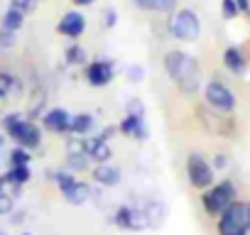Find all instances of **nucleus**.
I'll return each mask as SVG.
<instances>
[{
    "label": "nucleus",
    "mask_w": 250,
    "mask_h": 235,
    "mask_svg": "<svg viewBox=\"0 0 250 235\" xmlns=\"http://www.w3.org/2000/svg\"><path fill=\"white\" fill-rule=\"evenodd\" d=\"M201 98L208 108L218 110V113H226V115H233L235 108H238V98H235V91L228 88L223 81L218 78H208L201 88Z\"/></svg>",
    "instance_id": "423d86ee"
},
{
    "label": "nucleus",
    "mask_w": 250,
    "mask_h": 235,
    "mask_svg": "<svg viewBox=\"0 0 250 235\" xmlns=\"http://www.w3.org/2000/svg\"><path fill=\"white\" fill-rule=\"evenodd\" d=\"M125 115H135V118H145V103L138 98V96H133V98H128L125 100Z\"/></svg>",
    "instance_id": "c85d7f7f"
},
{
    "label": "nucleus",
    "mask_w": 250,
    "mask_h": 235,
    "mask_svg": "<svg viewBox=\"0 0 250 235\" xmlns=\"http://www.w3.org/2000/svg\"><path fill=\"white\" fill-rule=\"evenodd\" d=\"M3 174H5V181H8L10 186H25V184L32 181V169H30V164H25V167H8Z\"/></svg>",
    "instance_id": "4be33fe9"
},
{
    "label": "nucleus",
    "mask_w": 250,
    "mask_h": 235,
    "mask_svg": "<svg viewBox=\"0 0 250 235\" xmlns=\"http://www.w3.org/2000/svg\"><path fill=\"white\" fill-rule=\"evenodd\" d=\"M108 223L115 225V228H120V230H130V203H120V206L110 213Z\"/></svg>",
    "instance_id": "a878e982"
},
{
    "label": "nucleus",
    "mask_w": 250,
    "mask_h": 235,
    "mask_svg": "<svg viewBox=\"0 0 250 235\" xmlns=\"http://www.w3.org/2000/svg\"><path fill=\"white\" fill-rule=\"evenodd\" d=\"M40 3H42V0H40Z\"/></svg>",
    "instance_id": "49530a36"
},
{
    "label": "nucleus",
    "mask_w": 250,
    "mask_h": 235,
    "mask_svg": "<svg viewBox=\"0 0 250 235\" xmlns=\"http://www.w3.org/2000/svg\"><path fill=\"white\" fill-rule=\"evenodd\" d=\"M83 78H86V83L91 88H105L115 78V64H113V59L98 57V59L88 61L83 66Z\"/></svg>",
    "instance_id": "1a4fd4ad"
},
{
    "label": "nucleus",
    "mask_w": 250,
    "mask_h": 235,
    "mask_svg": "<svg viewBox=\"0 0 250 235\" xmlns=\"http://www.w3.org/2000/svg\"><path fill=\"white\" fill-rule=\"evenodd\" d=\"M91 179H93V184H98V186H103V189H113V186H118V184L123 181V172H120V167L113 164V162L93 164V167H91Z\"/></svg>",
    "instance_id": "f8f14e48"
},
{
    "label": "nucleus",
    "mask_w": 250,
    "mask_h": 235,
    "mask_svg": "<svg viewBox=\"0 0 250 235\" xmlns=\"http://www.w3.org/2000/svg\"><path fill=\"white\" fill-rule=\"evenodd\" d=\"M25 13H20L18 8H8L3 13V18H0V27H5V30H13V32H20L25 27Z\"/></svg>",
    "instance_id": "5701e85b"
},
{
    "label": "nucleus",
    "mask_w": 250,
    "mask_h": 235,
    "mask_svg": "<svg viewBox=\"0 0 250 235\" xmlns=\"http://www.w3.org/2000/svg\"><path fill=\"white\" fill-rule=\"evenodd\" d=\"M162 66H165V74L169 76V81L184 96H194V93H199L204 88L201 64L189 52H184V49H169V52H165Z\"/></svg>",
    "instance_id": "f257e3e1"
},
{
    "label": "nucleus",
    "mask_w": 250,
    "mask_h": 235,
    "mask_svg": "<svg viewBox=\"0 0 250 235\" xmlns=\"http://www.w3.org/2000/svg\"><path fill=\"white\" fill-rule=\"evenodd\" d=\"M86 155L93 164H105V162H113V147L110 142L101 140L98 135L93 137H86Z\"/></svg>",
    "instance_id": "dca6fc26"
},
{
    "label": "nucleus",
    "mask_w": 250,
    "mask_h": 235,
    "mask_svg": "<svg viewBox=\"0 0 250 235\" xmlns=\"http://www.w3.org/2000/svg\"><path fill=\"white\" fill-rule=\"evenodd\" d=\"M83 32H86V15L79 8L66 10L59 18V22H57V35H62V37H66L71 42H76L79 37H83Z\"/></svg>",
    "instance_id": "9d476101"
},
{
    "label": "nucleus",
    "mask_w": 250,
    "mask_h": 235,
    "mask_svg": "<svg viewBox=\"0 0 250 235\" xmlns=\"http://www.w3.org/2000/svg\"><path fill=\"white\" fill-rule=\"evenodd\" d=\"M96 128V115L93 113H76L71 115V120H69V135H91Z\"/></svg>",
    "instance_id": "a211bd4d"
},
{
    "label": "nucleus",
    "mask_w": 250,
    "mask_h": 235,
    "mask_svg": "<svg viewBox=\"0 0 250 235\" xmlns=\"http://www.w3.org/2000/svg\"><path fill=\"white\" fill-rule=\"evenodd\" d=\"M5 142H8V135H5V133H0V150L5 147Z\"/></svg>",
    "instance_id": "79ce46f5"
},
{
    "label": "nucleus",
    "mask_w": 250,
    "mask_h": 235,
    "mask_svg": "<svg viewBox=\"0 0 250 235\" xmlns=\"http://www.w3.org/2000/svg\"><path fill=\"white\" fill-rule=\"evenodd\" d=\"M0 191H8V181H5V174H0Z\"/></svg>",
    "instance_id": "a19ab883"
},
{
    "label": "nucleus",
    "mask_w": 250,
    "mask_h": 235,
    "mask_svg": "<svg viewBox=\"0 0 250 235\" xmlns=\"http://www.w3.org/2000/svg\"><path fill=\"white\" fill-rule=\"evenodd\" d=\"M69 120H71V113L62 105H54V108H47L44 115L40 118V125L44 133H52V135H69Z\"/></svg>",
    "instance_id": "9b49d317"
},
{
    "label": "nucleus",
    "mask_w": 250,
    "mask_h": 235,
    "mask_svg": "<svg viewBox=\"0 0 250 235\" xmlns=\"http://www.w3.org/2000/svg\"><path fill=\"white\" fill-rule=\"evenodd\" d=\"M40 5V0H10V8H18L20 13H32L35 8Z\"/></svg>",
    "instance_id": "f704fd0d"
},
{
    "label": "nucleus",
    "mask_w": 250,
    "mask_h": 235,
    "mask_svg": "<svg viewBox=\"0 0 250 235\" xmlns=\"http://www.w3.org/2000/svg\"><path fill=\"white\" fill-rule=\"evenodd\" d=\"M238 198V189L230 179L216 181L213 186H208L206 191H201V208L208 218H218L233 201Z\"/></svg>",
    "instance_id": "7ed1b4c3"
},
{
    "label": "nucleus",
    "mask_w": 250,
    "mask_h": 235,
    "mask_svg": "<svg viewBox=\"0 0 250 235\" xmlns=\"http://www.w3.org/2000/svg\"><path fill=\"white\" fill-rule=\"evenodd\" d=\"M20 235H35V233H30V230H22V233H20Z\"/></svg>",
    "instance_id": "37998d69"
},
{
    "label": "nucleus",
    "mask_w": 250,
    "mask_h": 235,
    "mask_svg": "<svg viewBox=\"0 0 250 235\" xmlns=\"http://www.w3.org/2000/svg\"><path fill=\"white\" fill-rule=\"evenodd\" d=\"M238 8H240V15H250V0H235Z\"/></svg>",
    "instance_id": "58836bf2"
},
{
    "label": "nucleus",
    "mask_w": 250,
    "mask_h": 235,
    "mask_svg": "<svg viewBox=\"0 0 250 235\" xmlns=\"http://www.w3.org/2000/svg\"><path fill=\"white\" fill-rule=\"evenodd\" d=\"M184 172H187V181L191 184V189L206 191L208 186L216 184V169L211 167V162L201 152H189L187 155Z\"/></svg>",
    "instance_id": "0eeeda50"
},
{
    "label": "nucleus",
    "mask_w": 250,
    "mask_h": 235,
    "mask_svg": "<svg viewBox=\"0 0 250 235\" xmlns=\"http://www.w3.org/2000/svg\"><path fill=\"white\" fill-rule=\"evenodd\" d=\"M101 18H103V22H101L103 30H113V27L118 25V10H115V8H105Z\"/></svg>",
    "instance_id": "72a5a7b5"
},
{
    "label": "nucleus",
    "mask_w": 250,
    "mask_h": 235,
    "mask_svg": "<svg viewBox=\"0 0 250 235\" xmlns=\"http://www.w3.org/2000/svg\"><path fill=\"white\" fill-rule=\"evenodd\" d=\"M133 5L143 13L155 15H172L177 10V0H133Z\"/></svg>",
    "instance_id": "6ab92c4d"
},
{
    "label": "nucleus",
    "mask_w": 250,
    "mask_h": 235,
    "mask_svg": "<svg viewBox=\"0 0 250 235\" xmlns=\"http://www.w3.org/2000/svg\"><path fill=\"white\" fill-rule=\"evenodd\" d=\"M59 194L64 196V201H66L69 206H83V203H88V201L93 198L91 184H88V181H81V179H76L71 186H66V189L59 191Z\"/></svg>",
    "instance_id": "f3484780"
},
{
    "label": "nucleus",
    "mask_w": 250,
    "mask_h": 235,
    "mask_svg": "<svg viewBox=\"0 0 250 235\" xmlns=\"http://www.w3.org/2000/svg\"><path fill=\"white\" fill-rule=\"evenodd\" d=\"M196 115H199V123L213 133V135H221V137H233L235 135V118L233 115H226V113H218L213 108H208L206 103H201L196 108Z\"/></svg>",
    "instance_id": "6e6552de"
},
{
    "label": "nucleus",
    "mask_w": 250,
    "mask_h": 235,
    "mask_svg": "<svg viewBox=\"0 0 250 235\" xmlns=\"http://www.w3.org/2000/svg\"><path fill=\"white\" fill-rule=\"evenodd\" d=\"M218 235H250V211L248 203L235 198L218 218H216Z\"/></svg>",
    "instance_id": "20e7f679"
},
{
    "label": "nucleus",
    "mask_w": 250,
    "mask_h": 235,
    "mask_svg": "<svg viewBox=\"0 0 250 235\" xmlns=\"http://www.w3.org/2000/svg\"><path fill=\"white\" fill-rule=\"evenodd\" d=\"M228 164H230V157H228L226 152H216V155L211 157V167H213L216 172H223V169H228Z\"/></svg>",
    "instance_id": "c9c22d12"
},
{
    "label": "nucleus",
    "mask_w": 250,
    "mask_h": 235,
    "mask_svg": "<svg viewBox=\"0 0 250 235\" xmlns=\"http://www.w3.org/2000/svg\"><path fill=\"white\" fill-rule=\"evenodd\" d=\"M15 211V196L10 191H0V215H10Z\"/></svg>",
    "instance_id": "2f4dec72"
},
{
    "label": "nucleus",
    "mask_w": 250,
    "mask_h": 235,
    "mask_svg": "<svg viewBox=\"0 0 250 235\" xmlns=\"http://www.w3.org/2000/svg\"><path fill=\"white\" fill-rule=\"evenodd\" d=\"M0 235H8V233H5V230H3V228H0Z\"/></svg>",
    "instance_id": "c03bdc74"
},
{
    "label": "nucleus",
    "mask_w": 250,
    "mask_h": 235,
    "mask_svg": "<svg viewBox=\"0 0 250 235\" xmlns=\"http://www.w3.org/2000/svg\"><path fill=\"white\" fill-rule=\"evenodd\" d=\"M30 162H32V152L25 150V147H20V145H15L8 152V167H25Z\"/></svg>",
    "instance_id": "bb28decb"
},
{
    "label": "nucleus",
    "mask_w": 250,
    "mask_h": 235,
    "mask_svg": "<svg viewBox=\"0 0 250 235\" xmlns=\"http://www.w3.org/2000/svg\"><path fill=\"white\" fill-rule=\"evenodd\" d=\"M113 135H118V125H105V128L98 133V137H101V140H105V142H108Z\"/></svg>",
    "instance_id": "4c0bfd02"
},
{
    "label": "nucleus",
    "mask_w": 250,
    "mask_h": 235,
    "mask_svg": "<svg viewBox=\"0 0 250 235\" xmlns=\"http://www.w3.org/2000/svg\"><path fill=\"white\" fill-rule=\"evenodd\" d=\"M221 61H223V69H226L228 74H233V76H243V74L248 71V57H245V52H243L240 47H235V44H228V47L223 49Z\"/></svg>",
    "instance_id": "4468645a"
},
{
    "label": "nucleus",
    "mask_w": 250,
    "mask_h": 235,
    "mask_svg": "<svg viewBox=\"0 0 250 235\" xmlns=\"http://www.w3.org/2000/svg\"><path fill=\"white\" fill-rule=\"evenodd\" d=\"M93 3H96V0H71V5L79 8V10H81V8H88V5H93Z\"/></svg>",
    "instance_id": "ea45409f"
},
{
    "label": "nucleus",
    "mask_w": 250,
    "mask_h": 235,
    "mask_svg": "<svg viewBox=\"0 0 250 235\" xmlns=\"http://www.w3.org/2000/svg\"><path fill=\"white\" fill-rule=\"evenodd\" d=\"M0 91H3L5 96L22 93V78L13 71H0Z\"/></svg>",
    "instance_id": "393cba45"
},
{
    "label": "nucleus",
    "mask_w": 250,
    "mask_h": 235,
    "mask_svg": "<svg viewBox=\"0 0 250 235\" xmlns=\"http://www.w3.org/2000/svg\"><path fill=\"white\" fill-rule=\"evenodd\" d=\"M64 64L66 66H86L88 64V54L79 42H69L64 49Z\"/></svg>",
    "instance_id": "412c9836"
},
{
    "label": "nucleus",
    "mask_w": 250,
    "mask_h": 235,
    "mask_svg": "<svg viewBox=\"0 0 250 235\" xmlns=\"http://www.w3.org/2000/svg\"><path fill=\"white\" fill-rule=\"evenodd\" d=\"M221 15H223V20H235L240 15V8L235 0H221Z\"/></svg>",
    "instance_id": "7c9ffc66"
},
{
    "label": "nucleus",
    "mask_w": 250,
    "mask_h": 235,
    "mask_svg": "<svg viewBox=\"0 0 250 235\" xmlns=\"http://www.w3.org/2000/svg\"><path fill=\"white\" fill-rule=\"evenodd\" d=\"M18 44V32H13V30H5V27H0V49L3 52H8V49H13Z\"/></svg>",
    "instance_id": "c756f323"
},
{
    "label": "nucleus",
    "mask_w": 250,
    "mask_h": 235,
    "mask_svg": "<svg viewBox=\"0 0 250 235\" xmlns=\"http://www.w3.org/2000/svg\"><path fill=\"white\" fill-rule=\"evenodd\" d=\"M167 32L179 42H196L201 37V18L191 8H177L167 20Z\"/></svg>",
    "instance_id": "39448f33"
},
{
    "label": "nucleus",
    "mask_w": 250,
    "mask_h": 235,
    "mask_svg": "<svg viewBox=\"0 0 250 235\" xmlns=\"http://www.w3.org/2000/svg\"><path fill=\"white\" fill-rule=\"evenodd\" d=\"M64 152L66 155H86V137L81 135H69L64 140Z\"/></svg>",
    "instance_id": "cd10ccee"
},
{
    "label": "nucleus",
    "mask_w": 250,
    "mask_h": 235,
    "mask_svg": "<svg viewBox=\"0 0 250 235\" xmlns=\"http://www.w3.org/2000/svg\"><path fill=\"white\" fill-rule=\"evenodd\" d=\"M245 203H248V211H250V198H248V201H245Z\"/></svg>",
    "instance_id": "a18cd8bd"
},
{
    "label": "nucleus",
    "mask_w": 250,
    "mask_h": 235,
    "mask_svg": "<svg viewBox=\"0 0 250 235\" xmlns=\"http://www.w3.org/2000/svg\"><path fill=\"white\" fill-rule=\"evenodd\" d=\"M125 76H128L130 83H140V81H145V66H140V64H128V69H125Z\"/></svg>",
    "instance_id": "473e14b6"
},
{
    "label": "nucleus",
    "mask_w": 250,
    "mask_h": 235,
    "mask_svg": "<svg viewBox=\"0 0 250 235\" xmlns=\"http://www.w3.org/2000/svg\"><path fill=\"white\" fill-rule=\"evenodd\" d=\"M145 213H147V220H150V228H160L167 218V206L160 201V198H145L140 201Z\"/></svg>",
    "instance_id": "aec40b11"
},
{
    "label": "nucleus",
    "mask_w": 250,
    "mask_h": 235,
    "mask_svg": "<svg viewBox=\"0 0 250 235\" xmlns=\"http://www.w3.org/2000/svg\"><path fill=\"white\" fill-rule=\"evenodd\" d=\"M118 133L123 137H130L135 142H145L150 137V130H147V123L145 118H135V115H125L123 120L118 123Z\"/></svg>",
    "instance_id": "ddd939ff"
},
{
    "label": "nucleus",
    "mask_w": 250,
    "mask_h": 235,
    "mask_svg": "<svg viewBox=\"0 0 250 235\" xmlns=\"http://www.w3.org/2000/svg\"><path fill=\"white\" fill-rule=\"evenodd\" d=\"M91 159L88 155H66L64 157V169H69L71 174H83V172H91Z\"/></svg>",
    "instance_id": "b1692460"
},
{
    "label": "nucleus",
    "mask_w": 250,
    "mask_h": 235,
    "mask_svg": "<svg viewBox=\"0 0 250 235\" xmlns=\"http://www.w3.org/2000/svg\"><path fill=\"white\" fill-rule=\"evenodd\" d=\"M25 220H27V211L20 208V211H13V213H10V223H13V225H22Z\"/></svg>",
    "instance_id": "e433bc0d"
},
{
    "label": "nucleus",
    "mask_w": 250,
    "mask_h": 235,
    "mask_svg": "<svg viewBox=\"0 0 250 235\" xmlns=\"http://www.w3.org/2000/svg\"><path fill=\"white\" fill-rule=\"evenodd\" d=\"M47 103H49V93L44 86H35L30 91V98H27V110H25V118H30V120H37L44 115L47 110Z\"/></svg>",
    "instance_id": "2eb2a0df"
},
{
    "label": "nucleus",
    "mask_w": 250,
    "mask_h": 235,
    "mask_svg": "<svg viewBox=\"0 0 250 235\" xmlns=\"http://www.w3.org/2000/svg\"><path fill=\"white\" fill-rule=\"evenodd\" d=\"M0 128L8 135V140H13L15 145L35 152L42 147V140H44V130L37 120H30L25 118V113H18V110H10L0 118Z\"/></svg>",
    "instance_id": "f03ea898"
}]
</instances>
